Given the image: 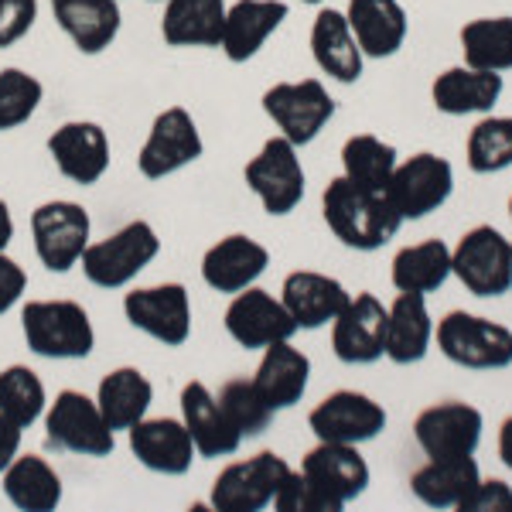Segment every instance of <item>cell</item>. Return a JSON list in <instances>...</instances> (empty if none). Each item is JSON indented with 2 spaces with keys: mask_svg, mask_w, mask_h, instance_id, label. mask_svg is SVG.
Returning a JSON list of instances; mask_svg holds the SVG:
<instances>
[{
  "mask_svg": "<svg viewBox=\"0 0 512 512\" xmlns=\"http://www.w3.org/2000/svg\"><path fill=\"white\" fill-rule=\"evenodd\" d=\"M454 192V168L448 158L431 151H420L414 158L400 161L386 185V198L400 219H424L441 209Z\"/></svg>",
  "mask_w": 512,
  "mask_h": 512,
  "instance_id": "4fadbf2b",
  "label": "cell"
},
{
  "mask_svg": "<svg viewBox=\"0 0 512 512\" xmlns=\"http://www.w3.org/2000/svg\"><path fill=\"white\" fill-rule=\"evenodd\" d=\"M509 216H512V198H509Z\"/></svg>",
  "mask_w": 512,
  "mask_h": 512,
  "instance_id": "f907efd6",
  "label": "cell"
},
{
  "mask_svg": "<svg viewBox=\"0 0 512 512\" xmlns=\"http://www.w3.org/2000/svg\"><path fill=\"white\" fill-rule=\"evenodd\" d=\"M226 0H164L161 38L171 48H219Z\"/></svg>",
  "mask_w": 512,
  "mask_h": 512,
  "instance_id": "1f68e13d",
  "label": "cell"
},
{
  "mask_svg": "<svg viewBox=\"0 0 512 512\" xmlns=\"http://www.w3.org/2000/svg\"><path fill=\"white\" fill-rule=\"evenodd\" d=\"M130 451L147 472L154 475H188L192 461L198 458L192 434L181 417H144L127 431Z\"/></svg>",
  "mask_w": 512,
  "mask_h": 512,
  "instance_id": "d6986e66",
  "label": "cell"
},
{
  "mask_svg": "<svg viewBox=\"0 0 512 512\" xmlns=\"http://www.w3.org/2000/svg\"><path fill=\"white\" fill-rule=\"evenodd\" d=\"M287 475H291V465L277 451H256L222 468L212 482L209 506L219 512H260L277 499Z\"/></svg>",
  "mask_w": 512,
  "mask_h": 512,
  "instance_id": "9c48e42d",
  "label": "cell"
},
{
  "mask_svg": "<svg viewBox=\"0 0 512 512\" xmlns=\"http://www.w3.org/2000/svg\"><path fill=\"white\" fill-rule=\"evenodd\" d=\"M38 21V0H0V48L18 45Z\"/></svg>",
  "mask_w": 512,
  "mask_h": 512,
  "instance_id": "7bdbcfd3",
  "label": "cell"
},
{
  "mask_svg": "<svg viewBox=\"0 0 512 512\" xmlns=\"http://www.w3.org/2000/svg\"><path fill=\"white\" fill-rule=\"evenodd\" d=\"M386 308L376 294L349 297L332 321V349L345 366H369L386 355Z\"/></svg>",
  "mask_w": 512,
  "mask_h": 512,
  "instance_id": "2e32d148",
  "label": "cell"
},
{
  "mask_svg": "<svg viewBox=\"0 0 512 512\" xmlns=\"http://www.w3.org/2000/svg\"><path fill=\"white\" fill-rule=\"evenodd\" d=\"M270 250L246 233H229L202 256V280L216 294H239L267 274Z\"/></svg>",
  "mask_w": 512,
  "mask_h": 512,
  "instance_id": "ffe728a7",
  "label": "cell"
},
{
  "mask_svg": "<svg viewBox=\"0 0 512 512\" xmlns=\"http://www.w3.org/2000/svg\"><path fill=\"white\" fill-rule=\"evenodd\" d=\"M21 437H24L21 427L0 414V475H4V468L21 454Z\"/></svg>",
  "mask_w": 512,
  "mask_h": 512,
  "instance_id": "bcb514c9",
  "label": "cell"
},
{
  "mask_svg": "<svg viewBox=\"0 0 512 512\" xmlns=\"http://www.w3.org/2000/svg\"><path fill=\"white\" fill-rule=\"evenodd\" d=\"M151 4H164V0H151Z\"/></svg>",
  "mask_w": 512,
  "mask_h": 512,
  "instance_id": "816d5d0a",
  "label": "cell"
},
{
  "mask_svg": "<svg viewBox=\"0 0 512 512\" xmlns=\"http://www.w3.org/2000/svg\"><path fill=\"white\" fill-rule=\"evenodd\" d=\"M123 318L154 342L181 349L192 338V297L178 280L134 287L130 294H123Z\"/></svg>",
  "mask_w": 512,
  "mask_h": 512,
  "instance_id": "30bf717a",
  "label": "cell"
},
{
  "mask_svg": "<svg viewBox=\"0 0 512 512\" xmlns=\"http://www.w3.org/2000/svg\"><path fill=\"white\" fill-rule=\"evenodd\" d=\"M308 427L318 441L332 444H366L386 431V410L373 396L359 390H335L308 414Z\"/></svg>",
  "mask_w": 512,
  "mask_h": 512,
  "instance_id": "5bb4252c",
  "label": "cell"
},
{
  "mask_svg": "<svg viewBox=\"0 0 512 512\" xmlns=\"http://www.w3.org/2000/svg\"><path fill=\"white\" fill-rule=\"evenodd\" d=\"M274 506L280 512H342L308 475L294 472V468H291V475L284 478V485H280Z\"/></svg>",
  "mask_w": 512,
  "mask_h": 512,
  "instance_id": "b9f144b4",
  "label": "cell"
},
{
  "mask_svg": "<svg viewBox=\"0 0 512 512\" xmlns=\"http://www.w3.org/2000/svg\"><path fill=\"white\" fill-rule=\"evenodd\" d=\"M21 332L41 359H86L96 349V328L79 301H28L21 308Z\"/></svg>",
  "mask_w": 512,
  "mask_h": 512,
  "instance_id": "7a4b0ae2",
  "label": "cell"
},
{
  "mask_svg": "<svg viewBox=\"0 0 512 512\" xmlns=\"http://www.w3.org/2000/svg\"><path fill=\"white\" fill-rule=\"evenodd\" d=\"M478 482H482L478 461L472 454H458V458H431L427 465H420L410 475V492L427 509H461Z\"/></svg>",
  "mask_w": 512,
  "mask_h": 512,
  "instance_id": "f546056e",
  "label": "cell"
},
{
  "mask_svg": "<svg viewBox=\"0 0 512 512\" xmlns=\"http://www.w3.org/2000/svg\"><path fill=\"white\" fill-rule=\"evenodd\" d=\"M250 192L260 198L267 216H291L304 198V164L287 137H270L260 154L243 168Z\"/></svg>",
  "mask_w": 512,
  "mask_h": 512,
  "instance_id": "7c38bea8",
  "label": "cell"
},
{
  "mask_svg": "<svg viewBox=\"0 0 512 512\" xmlns=\"http://www.w3.org/2000/svg\"><path fill=\"white\" fill-rule=\"evenodd\" d=\"M24 291H28V274L14 256H7V250L0 253V318L11 315L21 304Z\"/></svg>",
  "mask_w": 512,
  "mask_h": 512,
  "instance_id": "f6af8a7d",
  "label": "cell"
},
{
  "mask_svg": "<svg viewBox=\"0 0 512 512\" xmlns=\"http://www.w3.org/2000/svg\"><path fill=\"white\" fill-rule=\"evenodd\" d=\"M345 18L366 59H393L410 31L400 0H349Z\"/></svg>",
  "mask_w": 512,
  "mask_h": 512,
  "instance_id": "83f0119b",
  "label": "cell"
},
{
  "mask_svg": "<svg viewBox=\"0 0 512 512\" xmlns=\"http://www.w3.org/2000/svg\"><path fill=\"white\" fill-rule=\"evenodd\" d=\"M45 410H48V393L35 369L21 366V362L0 369V414L14 420L21 431H28V427H35L45 417Z\"/></svg>",
  "mask_w": 512,
  "mask_h": 512,
  "instance_id": "74e56055",
  "label": "cell"
},
{
  "mask_svg": "<svg viewBox=\"0 0 512 512\" xmlns=\"http://www.w3.org/2000/svg\"><path fill=\"white\" fill-rule=\"evenodd\" d=\"M31 239H35L38 263L48 274H69L72 267H79L93 239V222L79 202L52 198L31 212Z\"/></svg>",
  "mask_w": 512,
  "mask_h": 512,
  "instance_id": "5b68a950",
  "label": "cell"
},
{
  "mask_svg": "<svg viewBox=\"0 0 512 512\" xmlns=\"http://www.w3.org/2000/svg\"><path fill=\"white\" fill-rule=\"evenodd\" d=\"M96 403H99V410H103L106 424L113 427V434L130 431V427H134L137 420H144L147 410H151L154 386L137 366H120L99 379Z\"/></svg>",
  "mask_w": 512,
  "mask_h": 512,
  "instance_id": "836d02e7",
  "label": "cell"
},
{
  "mask_svg": "<svg viewBox=\"0 0 512 512\" xmlns=\"http://www.w3.org/2000/svg\"><path fill=\"white\" fill-rule=\"evenodd\" d=\"M465 158L475 175H499L512 168V117H485L465 140Z\"/></svg>",
  "mask_w": 512,
  "mask_h": 512,
  "instance_id": "f35d334b",
  "label": "cell"
},
{
  "mask_svg": "<svg viewBox=\"0 0 512 512\" xmlns=\"http://www.w3.org/2000/svg\"><path fill=\"white\" fill-rule=\"evenodd\" d=\"M502 89V72H482L472 65H451L434 79L431 99L441 113L448 117H468V113H492V106L499 103Z\"/></svg>",
  "mask_w": 512,
  "mask_h": 512,
  "instance_id": "f1b7e54d",
  "label": "cell"
},
{
  "mask_svg": "<svg viewBox=\"0 0 512 512\" xmlns=\"http://www.w3.org/2000/svg\"><path fill=\"white\" fill-rule=\"evenodd\" d=\"M499 458L512 472V417L502 420V427H499Z\"/></svg>",
  "mask_w": 512,
  "mask_h": 512,
  "instance_id": "c3c4849f",
  "label": "cell"
},
{
  "mask_svg": "<svg viewBox=\"0 0 512 512\" xmlns=\"http://www.w3.org/2000/svg\"><path fill=\"white\" fill-rule=\"evenodd\" d=\"M216 400L222 414L229 417V424L239 431V437H260L270 427V420H274V410L256 393L253 379H226L219 386Z\"/></svg>",
  "mask_w": 512,
  "mask_h": 512,
  "instance_id": "60d3db41",
  "label": "cell"
},
{
  "mask_svg": "<svg viewBox=\"0 0 512 512\" xmlns=\"http://www.w3.org/2000/svg\"><path fill=\"white\" fill-rule=\"evenodd\" d=\"M465 65L482 72L512 69V18H475L461 28Z\"/></svg>",
  "mask_w": 512,
  "mask_h": 512,
  "instance_id": "8d00e7d4",
  "label": "cell"
},
{
  "mask_svg": "<svg viewBox=\"0 0 512 512\" xmlns=\"http://www.w3.org/2000/svg\"><path fill=\"white\" fill-rule=\"evenodd\" d=\"M178 403H181V420H185L188 434H192L198 458H229V454L239 451L243 437L229 424L216 393H212L202 379H192V383L181 386Z\"/></svg>",
  "mask_w": 512,
  "mask_h": 512,
  "instance_id": "cb8c5ba5",
  "label": "cell"
},
{
  "mask_svg": "<svg viewBox=\"0 0 512 512\" xmlns=\"http://www.w3.org/2000/svg\"><path fill=\"white\" fill-rule=\"evenodd\" d=\"M161 253V236L158 229L147 219H134L127 226H120L113 236L89 243L82 253L79 267L86 280L93 287L103 291H120L130 280H137V274H144Z\"/></svg>",
  "mask_w": 512,
  "mask_h": 512,
  "instance_id": "3957f363",
  "label": "cell"
},
{
  "mask_svg": "<svg viewBox=\"0 0 512 512\" xmlns=\"http://www.w3.org/2000/svg\"><path fill=\"white\" fill-rule=\"evenodd\" d=\"M11 239H14V216H11V205L0 198V253L11 246Z\"/></svg>",
  "mask_w": 512,
  "mask_h": 512,
  "instance_id": "7dc6e473",
  "label": "cell"
},
{
  "mask_svg": "<svg viewBox=\"0 0 512 512\" xmlns=\"http://www.w3.org/2000/svg\"><path fill=\"white\" fill-rule=\"evenodd\" d=\"M48 158L72 185H96L110 171V137L96 120H65L48 137Z\"/></svg>",
  "mask_w": 512,
  "mask_h": 512,
  "instance_id": "ac0fdd59",
  "label": "cell"
},
{
  "mask_svg": "<svg viewBox=\"0 0 512 512\" xmlns=\"http://www.w3.org/2000/svg\"><path fill=\"white\" fill-rule=\"evenodd\" d=\"M205 154V140L198 134V123L185 106H168L154 117L147 140L140 144L137 171L147 181H161L178 175L181 168L195 164Z\"/></svg>",
  "mask_w": 512,
  "mask_h": 512,
  "instance_id": "8fae6325",
  "label": "cell"
},
{
  "mask_svg": "<svg viewBox=\"0 0 512 512\" xmlns=\"http://www.w3.org/2000/svg\"><path fill=\"white\" fill-rule=\"evenodd\" d=\"M451 274L475 297L512 291V243L495 226H475L451 250Z\"/></svg>",
  "mask_w": 512,
  "mask_h": 512,
  "instance_id": "ba28073f",
  "label": "cell"
},
{
  "mask_svg": "<svg viewBox=\"0 0 512 512\" xmlns=\"http://www.w3.org/2000/svg\"><path fill=\"white\" fill-rule=\"evenodd\" d=\"M461 512H512V485L502 478H482L475 492L461 502Z\"/></svg>",
  "mask_w": 512,
  "mask_h": 512,
  "instance_id": "ee69618b",
  "label": "cell"
},
{
  "mask_svg": "<svg viewBox=\"0 0 512 512\" xmlns=\"http://www.w3.org/2000/svg\"><path fill=\"white\" fill-rule=\"evenodd\" d=\"M291 7L287 0H236L226 7V24H222V55L233 65H243L260 55L270 35L287 21Z\"/></svg>",
  "mask_w": 512,
  "mask_h": 512,
  "instance_id": "7402d4cb",
  "label": "cell"
},
{
  "mask_svg": "<svg viewBox=\"0 0 512 512\" xmlns=\"http://www.w3.org/2000/svg\"><path fill=\"white\" fill-rule=\"evenodd\" d=\"M349 297L352 294L345 291L342 280L318 274V270H294L280 287V301H284L287 315L304 332H318V328L332 325L338 311L349 304Z\"/></svg>",
  "mask_w": 512,
  "mask_h": 512,
  "instance_id": "603a6c76",
  "label": "cell"
},
{
  "mask_svg": "<svg viewBox=\"0 0 512 512\" xmlns=\"http://www.w3.org/2000/svg\"><path fill=\"white\" fill-rule=\"evenodd\" d=\"M311 55H315L318 69L328 79L342 82V86L359 82L362 69H366V55H362L359 41L352 35L349 18H345V11H335V7H325V11L315 14V24H311Z\"/></svg>",
  "mask_w": 512,
  "mask_h": 512,
  "instance_id": "d4e9b609",
  "label": "cell"
},
{
  "mask_svg": "<svg viewBox=\"0 0 512 512\" xmlns=\"http://www.w3.org/2000/svg\"><path fill=\"white\" fill-rule=\"evenodd\" d=\"M301 4H321V0H301Z\"/></svg>",
  "mask_w": 512,
  "mask_h": 512,
  "instance_id": "681fc988",
  "label": "cell"
},
{
  "mask_svg": "<svg viewBox=\"0 0 512 512\" xmlns=\"http://www.w3.org/2000/svg\"><path fill=\"white\" fill-rule=\"evenodd\" d=\"M386 359L396 366H417L431 352L434 321L427 311L424 294H396V301L386 308Z\"/></svg>",
  "mask_w": 512,
  "mask_h": 512,
  "instance_id": "4dcf8cb0",
  "label": "cell"
},
{
  "mask_svg": "<svg viewBox=\"0 0 512 512\" xmlns=\"http://www.w3.org/2000/svg\"><path fill=\"white\" fill-rule=\"evenodd\" d=\"M485 417L482 410L465 400H444L420 410L414 420V437L427 458H458L475 454L482 444Z\"/></svg>",
  "mask_w": 512,
  "mask_h": 512,
  "instance_id": "9a60e30c",
  "label": "cell"
},
{
  "mask_svg": "<svg viewBox=\"0 0 512 512\" xmlns=\"http://www.w3.org/2000/svg\"><path fill=\"white\" fill-rule=\"evenodd\" d=\"M321 216H325L338 243L359 253L383 250L403 226L400 212L393 209L386 192L362 188L345 175L328 181L325 195H321Z\"/></svg>",
  "mask_w": 512,
  "mask_h": 512,
  "instance_id": "6da1fadb",
  "label": "cell"
},
{
  "mask_svg": "<svg viewBox=\"0 0 512 512\" xmlns=\"http://www.w3.org/2000/svg\"><path fill=\"white\" fill-rule=\"evenodd\" d=\"M41 99H45V86L38 76L18 65L0 69V134L24 127L38 113Z\"/></svg>",
  "mask_w": 512,
  "mask_h": 512,
  "instance_id": "ab89813d",
  "label": "cell"
},
{
  "mask_svg": "<svg viewBox=\"0 0 512 512\" xmlns=\"http://www.w3.org/2000/svg\"><path fill=\"white\" fill-rule=\"evenodd\" d=\"M52 14L79 55L106 52L123 24L120 0H52Z\"/></svg>",
  "mask_w": 512,
  "mask_h": 512,
  "instance_id": "484cf974",
  "label": "cell"
},
{
  "mask_svg": "<svg viewBox=\"0 0 512 512\" xmlns=\"http://www.w3.org/2000/svg\"><path fill=\"white\" fill-rule=\"evenodd\" d=\"M301 475H308L338 509H345L369 489V465L355 444L318 441V448L301 458Z\"/></svg>",
  "mask_w": 512,
  "mask_h": 512,
  "instance_id": "44dd1931",
  "label": "cell"
},
{
  "mask_svg": "<svg viewBox=\"0 0 512 512\" xmlns=\"http://www.w3.org/2000/svg\"><path fill=\"white\" fill-rule=\"evenodd\" d=\"M451 277V246L444 239H424V243L403 246L393 256L390 280L400 294H434Z\"/></svg>",
  "mask_w": 512,
  "mask_h": 512,
  "instance_id": "e575fe53",
  "label": "cell"
},
{
  "mask_svg": "<svg viewBox=\"0 0 512 512\" xmlns=\"http://www.w3.org/2000/svg\"><path fill=\"white\" fill-rule=\"evenodd\" d=\"M226 332L239 349H267V345H274V342L294 338L297 325H294V318L287 315L280 297L253 284V287H246V291L233 294V301H229Z\"/></svg>",
  "mask_w": 512,
  "mask_h": 512,
  "instance_id": "e0dca14e",
  "label": "cell"
},
{
  "mask_svg": "<svg viewBox=\"0 0 512 512\" xmlns=\"http://www.w3.org/2000/svg\"><path fill=\"white\" fill-rule=\"evenodd\" d=\"M4 495L21 512H52L62 506V478L41 454H18L0 475Z\"/></svg>",
  "mask_w": 512,
  "mask_h": 512,
  "instance_id": "d6a6232c",
  "label": "cell"
},
{
  "mask_svg": "<svg viewBox=\"0 0 512 512\" xmlns=\"http://www.w3.org/2000/svg\"><path fill=\"white\" fill-rule=\"evenodd\" d=\"M396 164H400L396 147L379 140L376 134H355L342 144V175L362 188L386 192Z\"/></svg>",
  "mask_w": 512,
  "mask_h": 512,
  "instance_id": "d590c367",
  "label": "cell"
},
{
  "mask_svg": "<svg viewBox=\"0 0 512 512\" xmlns=\"http://www.w3.org/2000/svg\"><path fill=\"white\" fill-rule=\"evenodd\" d=\"M308 379H311V359L301 349H294L291 338H287V342H274L263 349L253 386L263 396V403L277 414V410H291L294 403L304 400Z\"/></svg>",
  "mask_w": 512,
  "mask_h": 512,
  "instance_id": "4316f807",
  "label": "cell"
},
{
  "mask_svg": "<svg viewBox=\"0 0 512 512\" xmlns=\"http://www.w3.org/2000/svg\"><path fill=\"white\" fill-rule=\"evenodd\" d=\"M45 441L48 448L82 458H110L117 448L113 427L106 424L96 400L79 390H62L45 410Z\"/></svg>",
  "mask_w": 512,
  "mask_h": 512,
  "instance_id": "277c9868",
  "label": "cell"
},
{
  "mask_svg": "<svg viewBox=\"0 0 512 512\" xmlns=\"http://www.w3.org/2000/svg\"><path fill=\"white\" fill-rule=\"evenodd\" d=\"M437 349L461 369H509L512 332L499 321L468 311H448L437 321Z\"/></svg>",
  "mask_w": 512,
  "mask_h": 512,
  "instance_id": "8992f818",
  "label": "cell"
},
{
  "mask_svg": "<svg viewBox=\"0 0 512 512\" xmlns=\"http://www.w3.org/2000/svg\"><path fill=\"white\" fill-rule=\"evenodd\" d=\"M260 103L280 137H287L294 147H308L335 117V99L328 96L321 79L274 82Z\"/></svg>",
  "mask_w": 512,
  "mask_h": 512,
  "instance_id": "52a82bcc",
  "label": "cell"
}]
</instances>
